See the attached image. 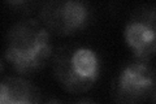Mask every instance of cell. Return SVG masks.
I'll return each mask as SVG.
<instances>
[{
  "label": "cell",
  "instance_id": "7a4b0ae2",
  "mask_svg": "<svg viewBox=\"0 0 156 104\" xmlns=\"http://www.w3.org/2000/svg\"><path fill=\"white\" fill-rule=\"evenodd\" d=\"M100 72L96 53L90 48H78L68 61L58 63L56 76L61 85L70 92L86 91L94 85Z\"/></svg>",
  "mask_w": 156,
  "mask_h": 104
},
{
  "label": "cell",
  "instance_id": "52a82bcc",
  "mask_svg": "<svg viewBox=\"0 0 156 104\" xmlns=\"http://www.w3.org/2000/svg\"><path fill=\"white\" fill-rule=\"evenodd\" d=\"M26 0H8V3L11 4V5L13 7H17V5H21V4H23Z\"/></svg>",
  "mask_w": 156,
  "mask_h": 104
},
{
  "label": "cell",
  "instance_id": "ba28073f",
  "mask_svg": "<svg viewBox=\"0 0 156 104\" xmlns=\"http://www.w3.org/2000/svg\"><path fill=\"white\" fill-rule=\"evenodd\" d=\"M0 69H2V65H0Z\"/></svg>",
  "mask_w": 156,
  "mask_h": 104
},
{
  "label": "cell",
  "instance_id": "277c9868",
  "mask_svg": "<svg viewBox=\"0 0 156 104\" xmlns=\"http://www.w3.org/2000/svg\"><path fill=\"white\" fill-rule=\"evenodd\" d=\"M125 39L139 61H148L155 53V25L142 21L130 22L125 29Z\"/></svg>",
  "mask_w": 156,
  "mask_h": 104
},
{
  "label": "cell",
  "instance_id": "6da1fadb",
  "mask_svg": "<svg viewBox=\"0 0 156 104\" xmlns=\"http://www.w3.org/2000/svg\"><path fill=\"white\" fill-rule=\"evenodd\" d=\"M51 56L50 34L37 21L16 25L8 34L5 59L20 74H30Z\"/></svg>",
  "mask_w": 156,
  "mask_h": 104
},
{
  "label": "cell",
  "instance_id": "3957f363",
  "mask_svg": "<svg viewBox=\"0 0 156 104\" xmlns=\"http://www.w3.org/2000/svg\"><path fill=\"white\" fill-rule=\"evenodd\" d=\"M117 92L125 102H136L155 94V74L146 61L128 65L120 74Z\"/></svg>",
  "mask_w": 156,
  "mask_h": 104
},
{
  "label": "cell",
  "instance_id": "8992f818",
  "mask_svg": "<svg viewBox=\"0 0 156 104\" xmlns=\"http://www.w3.org/2000/svg\"><path fill=\"white\" fill-rule=\"evenodd\" d=\"M39 102V92L21 78H7L0 82V104H26Z\"/></svg>",
  "mask_w": 156,
  "mask_h": 104
},
{
  "label": "cell",
  "instance_id": "5b68a950",
  "mask_svg": "<svg viewBox=\"0 0 156 104\" xmlns=\"http://www.w3.org/2000/svg\"><path fill=\"white\" fill-rule=\"evenodd\" d=\"M89 21V9L81 0H65L57 9V16L53 17V23L60 25V30L64 34L74 33L82 29Z\"/></svg>",
  "mask_w": 156,
  "mask_h": 104
}]
</instances>
